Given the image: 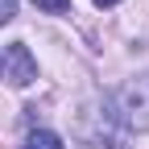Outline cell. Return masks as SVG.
<instances>
[{
	"label": "cell",
	"mask_w": 149,
	"mask_h": 149,
	"mask_svg": "<svg viewBox=\"0 0 149 149\" xmlns=\"http://www.w3.org/2000/svg\"><path fill=\"white\" fill-rule=\"evenodd\" d=\"M33 4H37V13H70V0H33Z\"/></svg>",
	"instance_id": "277c9868"
},
{
	"label": "cell",
	"mask_w": 149,
	"mask_h": 149,
	"mask_svg": "<svg viewBox=\"0 0 149 149\" xmlns=\"http://www.w3.org/2000/svg\"><path fill=\"white\" fill-rule=\"evenodd\" d=\"M21 149H62V137H58V133H50V128H33V133L25 137Z\"/></svg>",
	"instance_id": "3957f363"
},
{
	"label": "cell",
	"mask_w": 149,
	"mask_h": 149,
	"mask_svg": "<svg viewBox=\"0 0 149 149\" xmlns=\"http://www.w3.org/2000/svg\"><path fill=\"white\" fill-rule=\"evenodd\" d=\"M0 79H4V62H0Z\"/></svg>",
	"instance_id": "52a82bcc"
},
{
	"label": "cell",
	"mask_w": 149,
	"mask_h": 149,
	"mask_svg": "<svg viewBox=\"0 0 149 149\" xmlns=\"http://www.w3.org/2000/svg\"><path fill=\"white\" fill-rule=\"evenodd\" d=\"M95 4H100V8H112V4H120V0H95Z\"/></svg>",
	"instance_id": "8992f818"
},
{
	"label": "cell",
	"mask_w": 149,
	"mask_h": 149,
	"mask_svg": "<svg viewBox=\"0 0 149 149\" xmlns=\"http://www.w3.org/2000/svg\"><path fill=\"white\" fill-rule=\"evenodd\" d=\"M17 17V0H0V25H8Z\"/></svg>",
	"instance_id": "5b68a950"
},
{
	"label": "cell",
	"mask_w": 149,
	"mask_h": 149,
	"mask_svg": "<svg viewBox=\"0 0 149 149\" xmlns=\"http://www.w3.org/2000/svg\"><path fill=\"white\" fill-rule=\"evenodd\" d=\"M0 62H4V79H8L13 87H29V83L37 79V62H33L29 46H21V42H13L4 54H0Z\"/></svg>",
	"instance_id": "7a4b0ae2"
},
{
	"label": "cell",
	"mask_w": 149,
	"mask_h": 149,
	"mask_svg": "<svg viewBox=\"0 0 149 149\" xmlns=\"http://www.w3.org/2000/svg\"><path fill=\"white\" fill-rule=\"evenodd\" d=\"M116 108H120L124 124L145 128V133H149V70L137 74V79H128V83L116 91Z\"/></svg>",
	"instance_id": "6da1fadb"
}]
</instances>
